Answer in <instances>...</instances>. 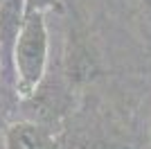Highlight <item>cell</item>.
I'll list each match as a JSON object with an SVG mask.
<instances>
[{"label":"cell","mask_w":151,"mask_h":149,"mask_svg":"<svg viewBox=\"0 0 151 149\" xmlns=\"http://www.w3.org/2000/svg\"><path fill=\"white\" fill-rule=\"evenodd\" d=\"M25 0H2L0 2V48L5 56H12L14 41L25 23Z\"/></svg>","instance_id":"cell-2"},{"label":"cell","mask_w":151,"mask_h":149,"mask_svg":"<svg viewBox=\"0 0 151 149\" xmlns=\"http://www.w3.org/2000/svg\"><path fill=\"white\" fill-rule=\"evenodd\" d=\"M0 149H5V140H0Z\"/></svg>","instance_id":"cell-6"},{"label":"cell","mask_w":151,"mask_h":149,"mask_svg":"<svg viewBox=\"0 0 151 149\" xmlns=\"http://www.w3.org/2000/svg\"><path fill=\"white\" fill-rule=\"evenodd\" d=\"M50 36L45 14H27L12 48V68L16 74V90L20 97H32L38 90L47 70Z\"/></svg>","instance_id":"cell-1"},{"label":"cell","mask_w":151,"mask_h":149,"mask_svg":"<svg viewBox=\"0 0 151 149\" xmlns=\"http://www.w3.org/2000/svg\"><path fill=\"white\" fill-rule=\"evenodd\" d=\"M140 5L145 7V14H147V16H151V0H140Z\"/></svg>","instance_id":"cell-5"},{"label":"cell","mask_w":151,"mask_h":149,"mask_svg":"<svg viewBox=\"0 0 151 149\" xmlns=\"http://www.w3.org/2000/svg\"><path fill=\"white\" fill-rule=\"evenodd\" d=\"M5 149H41V129L32 122H16L5 133Z\"/></svg>","instance_id":"cell-3"},{"label":"cell","mask_w":151,"mask_h":149,"mask_svg":"<svg viewBox=\"0 0 151 149\" xmlns=\"http://www.w3.org/2000/svg\"><path fill=\"white\" fill-rule=\"evenodd\" d=\"M27 14H47L50 9H61V0H25Z\"/></svg>","instance_id":"cell-4"}]
</instances>
